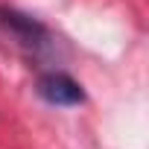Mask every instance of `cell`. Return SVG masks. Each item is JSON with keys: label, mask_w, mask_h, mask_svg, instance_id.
<instances>
[{"label": "cell", "mask_w": 149, "mask_h": 149, "mask_svg": "<svg viewBox=\"0 0 149 149\" xmlns=\"http://www.w3.org/2000/svg\"><path fill=\"white\" fill-rule=\"evenodd\" d=\"M0 29H3L15 47L26 58H47L56 53V35L32 15L15 9V6H0Z\"/></svg>", "instance_id": "1"}, {"label": "cell", "mask_w": 149, "mask_h": 149, "mask_svg": "<svg viewBox=\"0 0 149 149\" xmlns=\"http://www.w3.org/2000/svg\"><path fill=\"white\" fill-rule=\"evenodd\" d=\"M35 94L44 102L56 105V108H73V105L85 102V88L73 79L70 73H64V70H47V73H41L38 82H35Z\"/></svg>", "instance_id": "2"}]
</instances>
